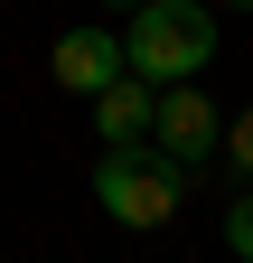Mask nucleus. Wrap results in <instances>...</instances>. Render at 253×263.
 Returning <instances> with one entry per match:
<instances>
[{
    "mask_svg": "<svg viewBox=\"0 0 253 263\" xmlns=\"http://www.w3.org/2000/svg\"><path fill=\"white\" fill-rule=\"evenodd\" d=\"M150 141H160L169 160H216L225 122H216V104H206L197 85H160V122H150Z\"/></svg>",
    "mask_w": 253,
    "mask_h": 263,
    "instance_id": "7ed1b4c3",
    "label": "nucleus"
},
{
    "mask_svg": "<svg viewBox=\"0 0 253 263\" xmlns=\"http://www.w3.org/2000/svg\"><path fill=\"white\" fill-rule=\"evenodd\" d=\"M216 10H253V0H216Z\"/></svg>",
    "mask_w": 253,
    "mask_h": 263,
    "instance_id": "6e6552de",
    "label": "nucleus"
},
{
    "mask_svg": "<svg viewBox=\"0 0 253 263\" xmlns=\"http://www.w3.org/2000/svg\"><path fill=\"white\" fill-rule=\"evenodd\" d=\"M187 197V160L169 151H103V170H94V207L113 226H169Z\"/></svg>",
    "mask_w": 253,
    "mask_h": 263,
    "instance_id": "f03ea898",
    "label": "nucleus"
},
{
    "mask_svg": "<svg viewBox=\"0 0 253 263\" xmlns=\"http://www.w3.org/2000/svg\"><path fill=\"white\" fill-rule=\"evenodd\" d=\"M225 245L253 263V197H235V207H225Z\"/></svg>",
    "mask_w": 253,
    "mask_h": 263,
    "instance_id": "0eeeda50",
    "label": "nucleus"
},
{
    "mask_svg": "<svg viewBox=\"0 0 253 263\" xmlns=\"http://www.w3.org/2000/svg\"><path fill=\"white\" fill-rule=\"evenodd\" d=\"M225 160H235V170H244V179H253V104H244V113H235V122H225Z\"/></svg>",
    "mask_w": 253,
    "mask_h": 263,
    "instance_id": "423d86ee",
    "label": "nucleus"
},
{
    "mask_svg": "<svg viewBox=\"0 0 253 263\" xmlns=\"http://www.w3.org/2000/svg\"><path fill=\"white\" fill-rule=\"evenodd\" d=\"M47 76L94 104L113 76H132V57H122V38H103V28H66V38H56V57H47Z\"/></svg>",
    "mask_w": 253,
    "mask_h": 263,
    "instance_id": "20e7f679",
    "label": "nucleus"
},
{
    "mask_svg": "<svg viewBox=\"0 0 253 263\" xmlns=\"http://www.w3.org/2000/svg\"><path fill=\"white\" fill-rule=\"evenodd\" d=\"M113 10H141V0H113Z\"/></svg>",
    "mask_w": 253,
    "mask_h": 263,
    "instance_id": "1a4fd4ad",
    "label": "nucleus"
},
{
    "mask_svg": "<svg viewBox=\"0 0 253 263\" xmlns=\"http://www.w3.org/2000/svg\"><path fill=\"white\" fill-rule=\"evenodd\" d=\"M150 122H160V94H150V76H113L103 94H94V132H103L113 151H141Z\"/></svg>",
    "mask_w": 253,
    "mask_h": 263,
    "instance_id": "39448f33",
    "label": "nucleus"
},
{
    "mask_svg": "<svg viewBox=\"0 0 253 263\" xmlns=\"http://www.w3.org/2000/svg\"><path fill=\"white\" fill-rule=\"evenodd\" d=\"M122 57H132V76H150V85H187L216 57V10L206 0H141L132 28H122Z\"/></svg>",
    "mask_w": 253,
    "mask_h": 263,
    "instance_id": "f257e3e1",
    "label": "nucleus"
}]
</instances>
